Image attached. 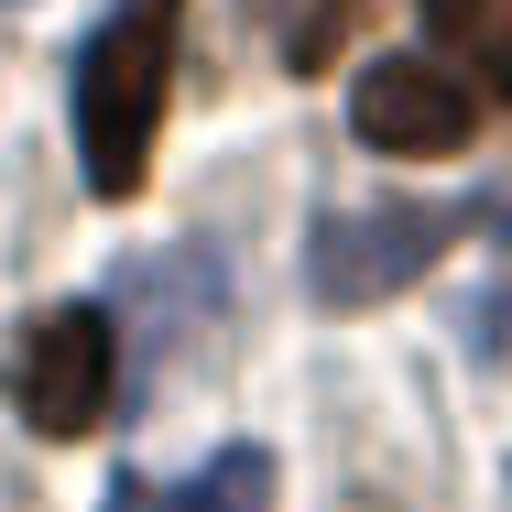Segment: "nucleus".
Masks as SVG:
<instances>
[{
  "mask_svg": "<svg viewBox=\"0 0 512 512\" xmlns=\"http://www.w3.org/2000/svg\"><path fill=\"white\" fill-rule=\"evenodd\" d=\"M349 131H360L371 153H469L480 99H469L447 66H425V55H371L360 88H349Z\"/></svg>",
  "mask_w": 512,
  "mask_h": 512,
  "instance_id": "obj_4",
  "label": "nucleus"
},
{
  "mask_svg": "<svg viewBox=\"0 0 512 512\" xmlns=\"http://www.w3.org/2000/svg\"><path fill=\"white\" fill-rule=\"evenodd\" d=\"M425 22H436V33L512 99V0H425Z\"/></svg>",
  "mask_w": 512,
  "mask_h": 512,
  "instance_id": "obj_6",
  "label": "nucleus"
},
{
  "mask_svg": "<svg viewBox=\"0 0 512 512\" xmlns=\"http://www.w3.org/2000/svg\"><path fill=\"white\" fill-rule=\"evenodd\" d=\"M262 502H273V458H262V447H229V458H218L207 480H186L164 512H262Z\"/></svg>",
  "mask_w": 512,
  "mask_h": 512,
  "instance_id": "obj_7",
  "label": "nucleus"
},
{
  "mask_svg": "<svg viewBox=\"0 0 512 512\" xmlns=\"http://www.w3.org/2000/svg\"><path fill=\"white\" fill-rule=\"evenodd\" d=\"M469 218L458 207H425V197H382V207H338V218H316V295L327 306H382V295H404L414 273L458 240Z\"/></svg>",
  "mask_w": 512,
  "mask_h": 512,
  "instance_id": "obj_2",
  "label": "nucleus"
},
{
  "mask_svg": "<svg viewBox=\"0 0 512 512\" xmlns=\"http://www.w3.org/2000/svg\"><path fill=\"white\" fill-rule=\"evenodd\" d=\"M175 22H186V0H120L77 55V153H88L99 197H142L153 131L175 99Z\"/></svg>",
  "mask_w": 512,
  "mask_h": 512,
  "instance_id": "obj_1",
  "label": "nucleus"
},
{
  "mask_svg": "<svg viewBox=\"0 0 512 512\" xmlns=\"http://www.w3.org/2000/svg\"><path fill=\"white\" fill-rule=\"evenodd\" d=\"M0 11H11V0H0Z\"/></svg>",
  "mask_w": 512,
  "mask_h": 512,
  "instance_id": "obj_8",
  "label": "nucleus"
},
{
  "mask_svg": "<svg viewBox=\"0 0 512 512\" xmlns=\"http://www.w3.org/2000/svg\"><path fill=\"white\" fill-rule=\"evenodd\" d=\"M109 316L99 306H44L11 338V404L33 436H88L109 414Z\"/></svg>",
  "mask_w": 512,
  "mask_h": 512,
  "instance_id": "obj_3",
  "label": "nucleus"
},
{
  "mask_svg": "<svg viewBox=\"0 0 512 512\" xmlns=\"http://www.w3.org/2000/svg\"><path fill=\"white\" fill-rule=\"evenodd\" d=\"M240 22H262V44H273L295 77H316V66H338L360 0H240Z\"/></svg>",
  "mask_w": 512,
  "mask_h": 512,
  "instance_id": "obj_5",
  "label": "nucleus"
}]
</instances>
